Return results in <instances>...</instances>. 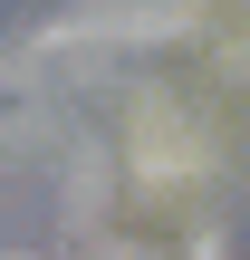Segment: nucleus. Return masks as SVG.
Returning a JSON list of instances; mask_svg holds the SVG:
<instances>
[{
	"label": "nucleus",
	"instance_id": "1",
	"mask_svg": "<svg viewBox=\"0 0 250 260\" xmlns=\"http://www.w3.org/2000/svg\"><path fill=\"white\" fill-rule=\"evenodd\" d=\"M145 203H154V222L106 232V260H212L202 222H183V203H193V193H145Z\"/></svg>",
	"mask_w": 250,
	"mask_h": 260
}]
</instances>
